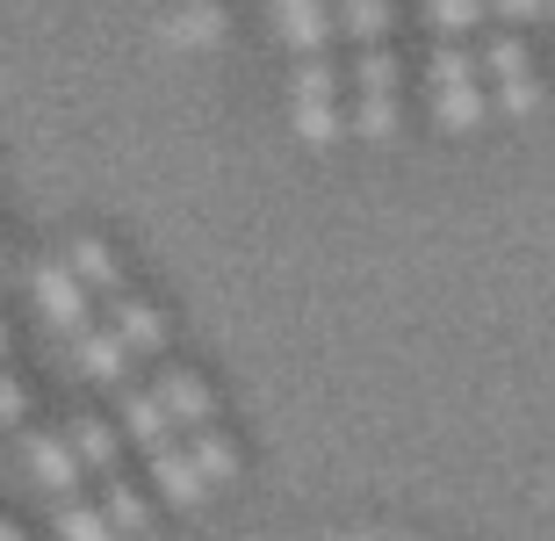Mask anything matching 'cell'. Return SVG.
<instances>
[{
    "label": "cell",
    "instance_id": "1",
    "mask_svg": "<svg viewBox=\"0 0 555 541\" xmlns=\"http://www.w3.org/2000/svg\"><path fill=\"white\" fill-rule=\"evenodd\" d=\"M483 80H476V59L462 43H433V116L440 130H476L483 124Z\"/></svg>",
    "mask_w": 555,
    "mask_h": 541
},
{
    "label": "cell",
    "instance_id": "2",
    "mask_svg": "<svg viewBox=\"0 0 555 541\" xmlns=\"http://www.w3.org/2000/svg\"><path fill=\"white\" fill-rule=\"evenodd\" d=\"M353 130L375 138V145L397 130V59H390V43H383V51H353Z\"/></svg>",
    "mask_w": 555,
    "mask_h": 541
},
{
    "label": "cell",
    "instance_id": "3",
    "mask_svg": "<svg viewBox=\"0 0 555 541\" xmlns=\"http://www.w3.org/2000/svg\"><path fill=\"white\" fill-rule=\"evenodd\" d=\"M339 73H332V59H310L296 65V130H304V145H332L339 138Z\"/></svg>",
    "mask_w": 555,
    "mask_h": 541
},
{
    "label": "cell",
    "instance_id": "4",
    "mask_svg": "<svg viewBox=\"0 0 555 541\" xmlns=\"http://www.w3.org/2000/svg\"><path fill=\"white\" fill-rule=\"evenodd\" d=\"M483 73H491L498 108H505V116H534L541 87H534V65H527V43H519V29H498V37L483 43Z\"/></svg>",
    "mask_w": 555,
    "mask_h": 541
},
{
    "label": "cell",
    "instance_id": "5",
    "mask_svg": "<svg viewBox=\"0 0 555 541\" xmlns=\"http://www.w3.org/2000/svg\"><path fill=\"white\" fill-rule=\"evenodd\" d=\"M37 304L59 318L73 339L94 325V289H87L80 274H73V260H37Z\"/></svg>",
    "mask_w": 555,
    "mask_h": 541
},
{
    "label": "cell",
    "instance_id": "6",
    "mask_svg": "<svg viewBox=\"0 0 555 541\" xmlns=\"http://www.w3.org/2000/svg\"><path fill=\"white\" fill-rule=\"evenodd\" d=\"M159 404L173 426H188V434H203V426H217V397H209V383L188 361H159Z\"/></svg>",
    "mask_w": 555,
    "mask_h": 541
},
{
    "label": "cell",
    "instance_id": "7",
    "mask_svg": "<svg viewBox=\"0 0 555 541\" xmlns=\"http://www.w3.org/2000/svg\"><path fill=\"white\" fill-rule=\"evenodd\" d=\"M274 15H282V37H288V51H296V65L325 59L332 29H339V15H325V0H274Z\"/></svg>",
    "mask_w": 555,
    "mask_h": 541
},
{
    "label": "cell",
    "instance_id": "8",
    "mask_svg": "<svg viewBox=\"0 0 555 541\" xmlns=\"http://www.w3.org/2000/svg\"><path fill=\"white\" fill-rule=\"evenodd\" d=\"M29 469H37L51 491H73V499H80V469H87V462L73 455L65 426H59V434H29Z\"/></svg>",
    "mask_w": 555,
    "mask_h": 541
},
{
    "label": "cell",
    "instance_id": "9",
    "mask_svg": "<svg viewBox=\"0 0 555 541\" xmlns=\"http://www.w3.org/2000/svg\"><path fill=\"white\" fill-rule=\"evenodd\" d=\"M108 325L130 339V355H166V318L152 311L144 296H130V289H124L116 304H108Z\"/></svg>",
    "mask_w": 555,
    "mask_h": 541
},
{
    "label": "cell",
    "instance_id": "10",
    "mask_svg": "<svg viewBox=\"0 0 555 541\" xmlns=\"http://www.w3.org/2000/svg\"><path fill=\"white\" fill-rule=\"evenodd\" d=\"M124 426H130V440H138L144 455H159V448L181 440V426L166 418V404H159V397H144V390H124Z\"/></svg>",
    "mask_w": 555,
    "mask_h": 541
},
{
    "label": "cell",
    "instance_id": "11",
    "mask_svg": "<svg viewBox=\"0 0 555 541\" xmlns=\"http://www.w3.org/2000/svg\"><path fill=\"white\" fill-rule=\"evenodd\" d=\"M152 477H159V491L173 505H195L209 491V477L195 469V455H188V440H173V448H159V455H152Z\"/></svg>",
    "mask_w": 555,
    "mask_h": 541
},
{
    "label": "cell",
    "instance_id": "12",
    "mask_svg": "<svg viewBox=\"0 0 555 541\" xmlns=\"http://www.w3.org/2000/svg\"><path fill=\"white\" fill-rule=\"evenodd\" d=\"M339 8V29H347L353 51H383L390 43V0H332Z\"/></svg>",
    "mask_w": 555,
    "mask_h": 541
},
{
    "label": "cell",
    "instance_id": "13",
    "mask_svg": "<svg viewBox=\"0 0 555 541\" xmlns=\"http://www.w3.org/2000/svg\"><path fill=\"white\" fill-rule=\"evenodd\" d=\"M65 260H73V274H80L94 296H108V304L124 296V268H116V253H108L102 239H73V253H65Z\"/></svg>",
    "mask_w": 555,
    "mask_h": 541
},
{
    "label": "cell",
    "instance_id": "14",
    "mask_svg": "<svg viewBox=\"0 0 555 541\" xmlns=\"http://www.w3.org/2000/svg\"><path fill=\"white\" fill-rule=\"evenodd\" d=\"M65 440H73V455H80L87 462V469H94V477H116V434H108V426H102V418H73V426H65Z\"/></svg>",
    "mask_w": 555,
    "mask_h": 541
},
{
    "label": "cell",
    "instance_id": "15",
    "mask_svg": "<svg viewBox=\"0 0 555 541\" xmlns=\"http://www.w3.org/2000/svg\"><path fill=\"white\" fill-rule=\"evenodd\" d=\"M80 369L87 375H124L130 369V339L116 325H87L80 333Z\"/></svg>",
    "mask_w": 555,
    "mask_h": 541
},
{
    "label": "cell",
    "instance_id": "16",
    "mask_svg": "<svg viewBox=\"0 0 555 541\" xmlns=\"http://www.w3.org/2000/svg\"><path fill=\"white\" fill-rule=\"evenodd\" d=\"M426 15L440 29V43H454V37H469V29L491 22V0H426Z\"/></svg>",
    "mask_w": 555,
    "mask_h": 541
},
{
    "label": "cell",
    "instance_id": "17",
    "mask_svg": "<svg viewBox=\"0 0 555 541\" xmlns=\"http://www.w3.org/2000/svg\"><path fill=\"white\" fill-rule=\"evenodd\" d=\"M188 455H195V469H203L209 484H224V477H238V448H231L217 426H203V434H188Z\"/></svg>",
    "mask_w": 555,
    "mask_h": 541
},
{
    "label": "cell",
    "instance_id": "18",
    "mask_svg": "<svg viewBox=\"0 0 555 541\" xmlns=\"http://www.w3.org/2000/svg\"><path fill=\"white\" fill-rule=\"evenodd\" d=\"M102 520L116 527V534H144V499H138V484H124V477L102 484Z\"/></svg>",
    "mask_w": 555,
    "mask_h": 541
},
{
    "label": "cell",
    "instance_id": "19",
    "mask_svg": "<svg viewBox=\"0 0 555 541\" xmlns=\"http://www.w3.org/2000/svg\"><path fill=\"white\" fill-rule=\"evenodd\" d=\"M59 534H65V541H108L116 527H108L102 513H87L80 499H59Z\"/></svg>",
    "mask_w": 555,
    "mask_h": 541
},
{
    "label": "cell",
    "instance_id": "20",
    "mask_svg": "<svg viewBox=\"0 0 555 541\" xmlns=\"http://www.w3.org/2000/svg\"><path fill=\"white\" fill-rule=\"evenodd\" d=\"M217 22H224L217 8H195V15H173V22H166V37H173V43H209V37H217Z\"/></svg>",
    "mask_w": 555,
    "mask_h": 541
},
{
    "label": "cell",
    "instance_id": "21",
    "mask_svg": "<svg viewBox=\"0 0 555 541\" xmlns=\"http://www.w3.org/2000/svg\"><path fill=\"white\" fill-rule=\"evenodd\" d=\"M498 22H513V29H534L541 15H548V0H491Z\"/></svg>",
    "mask_w": 555,
    "mask_h": 541
},
{
    "label": "cell",
    "instance_id": "22",
    "mask_svg": "<svg viewBox=\"0 0 555 541\" xmlns=\"http://www.w3.org/2000/svg\"><path fill=\"white\" fill-rule=\"evenodd\" d=\"M22 404H29L22 383H15V375H0V418H22Z\"/></svg>",
    "mask_w": 555,
    "mask_h": 541
},
{
    "label": "cell",
    "instance_id": "23",
    "mask_svg": "<svg viewBox=\"0 0 555 541\" xmlns=\"http://www.w3.org/2000/svg\"><path fill=\"white\" fill-rule=\"evenodd\" d=\"M0 541H29V534H22V527H15V520H0Z\"/></svg>",
    "mask_w": 555,
    "mask_h": 541
},
{
    "label": "cell",
    "instance_id": "24",
    "mask_svg": "<svg viewBox=\"0 0 555 541\" xmlns=\"http://www.w3.org/2000/svg\"><path fill=\"white\" fill-rule=\"evenodd\" d=\"M0 355H8V333H0Z\"/></svg>",
    "mask_w": 555,
    "mask_h": 541
}]
</instances>
